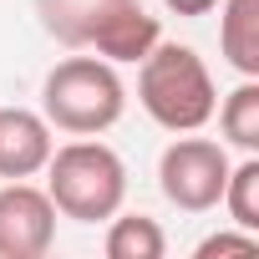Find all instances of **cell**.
Returning a JSON list of instances; mask_svg holds the SVG:
<instances>
[{"label":"cell","instance_id":"obj_1","mask_svg":"<svg viewBox=\"0 0 259 259\" xmlns=\"http://www.w3.org/2000/svg\"><path fill=\"white\" fill-rule=\"evenodd\" d=\"M36 16L61 46L97 51L112 66L143 61L163 41V26L143 0H36Z\"/></svg>","mask_w":259,"mask_h":259},{"label":"cell","instance_id":"obj_2","mask_svg":"<svg viewBox=\"0 0 259 259\" xmlns=\"http://www.w3.org/2000/svg\"><path fill=\"white\" fill-rule=\"evenodd\" d=\"M127 112V87L102 56H66L41 81V117L71 138H97Z\"/></svg>","mask_w":259,"mask_h":259},{"label":"cell","instance_id":"obj_3","mask_svg":"<svg viewBox=\"0 0 259 259\" xmlns=\"http://www.w3.org/2000/svg\"><path fill=\"white\" fill-rule=\"evenodd\" d=\"M138 66H143L138 71V102L158 127H168V133H198L213 117L219 92H213V76H208V66L193 46L158 41Z\"/></svg>","mask_w":259,"mask_h":259},{"label":"cell","instance_id":"obj_4","mask_svg":"<svg viewBox=\"0 0 259 259\" xmlns=\"http://www.w3.org/2000/svg\"><path fill=\"white\" fill-rule=\"evenodd\" d=\"M46 198L56 203L61 219L102 224L127 198V163L107 143H92V138L51 148V158H46Z\"/></svg>","mask_w":259,"mask_h":259},{"label":"cell","instance_id":"obj_5","mask_svg":"<svg viewBox=\"0 0 259 259\" xmlns=\"http://www.w3.org/2000/svg\"><path fill=\"white\" fill-rule=\"evenodd\" d=\"M229 153L224 143L213 138H173L158 158V188L173 208L183 213H208L219 208L224 198V183H229Z\"/></svg>","mask_w":259,"mask_h":259},{"label":"cell","instance_id":"obj_6","mask_svg":"<svg viewBox=\"0 0 259 259\" xmlns=\"http://www.w3.org/2000/svg\"><path fill=\"white\" fill-rule=\"evenodd\" d=\"M56 239V203L26 178L0 188V259H41Z\"/></svg>","mask_w":259,"mask_h":259},{"label":"cell","instance_id":"obj_7","mask_svg":"<svg viewBox=\"0 0 259 259\" xmlns=\"http://www.w3.org/2000/svg\"><path fill=\"white\" fill-rule=\"evenodd\" d=\"M56 138H51V122L31 107H0V178L16 183V178H36L51 158Z\"/></svg>","mask_w":259,"mask_h":259},{"label":"cell","instance_id":"obj_8","mask_svg":"<svg viewBox=\"0 0 259 259\" xmlns=\"http://www.w3.org/2000/svg\"><path fill=\"white\" fill-rule=\"evenodd\" d=\"M219 51L239 76H259V0H219Z\"/></svg>","mask_w":259,"mask_h":259},{"label":"cell","instance_id":"obj_9","mask_svg":"<svg viewBox=\"0 0 259 259\" xmlns=\"http://www.w3.org/2000/svg\"><path fill=\"white\" fill-rule=\"evenodd\" d=\"M107 259H163L168 254V239H163V229H158V219H148V213H112V224H107Z\"/></svg>","mask_w":259,"mask_h":259},{"label":"cell","instance_id":"obj_10","mask_svg":"<svg viewBox=\"0 0 259 259\" xmlns=\"http://www.w3.org/2000/svg\"><path fill=\"white\" fill-rule=\"evenodd\" d=\"M213 112H219L224 143H234L239 153H259V76H244Z\"/></svg>","mask_w":259,"mask_h":259},{"label":"cell","instance_id":"obj_11","mask_svg":"<svg viewBox=\"0 0 259 259\" xmlns=\"http://www.w3.org/2000/svg\"><path fill=\"white\" fill-rule=\"evenodd\" d=\"M219 203L229 208V219L239 229L259 234V158L254 153H244V163L229 168V183H224V198Z\"/></svg>","mask_w":259,"mask_h":259},{"label":"cell","instance_id":"obj_12","mask_svg":"<svg viewBox=\"0 0 259 259\" xmlns=\"http://www.w3.org/2000/svg\"><path fill=\"white\" fill-rule=\"evenodd\" d=\"M259 249V234L239 229V234H208L198 244V259H213V254H254Z\"/></svg>","mask_w":259,"mask_h":259},{"label":"cell","instance_id":"obj_13","mask_svg":"<svg viewBox=\"0 0 259 259\" xmlns=\"http://www.w3.org/2000/svg\"><path fill=\"white\" fill-rule=\"evenodd\" d=\"M163 6L173 16H208V11H219V0H163Z\"/></svg>","mask_w":259,"mask_h":259}]
</instances>
